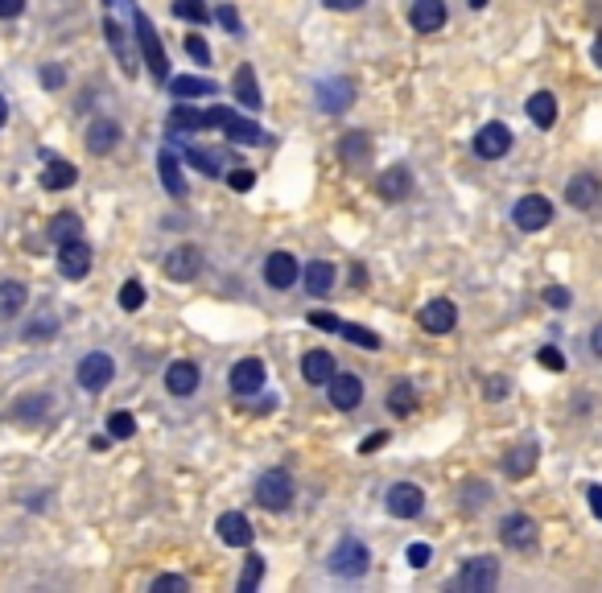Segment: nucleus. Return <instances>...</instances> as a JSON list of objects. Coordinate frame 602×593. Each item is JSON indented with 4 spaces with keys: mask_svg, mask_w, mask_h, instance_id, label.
<instances>
[{
    "mask_svg": "<svg viewBox=\"0 0 602 593\" xmlns=\"http://www.w3.org/2000/svg\"><path fill=\"white\" fill-rule=\"evenodd\" d=\"M326 565H330V573H334V577L355 581V577H363V573H367V565H372V552H367V544H359L355 536H347V540L334 544V552L326 556Z\"/></svg>",
    "mask_w": 602,
    "mask_h": 593,
    "instance_id": "nucleus-1",
    "label": "nucleus"
},
{
    "mask_svg": "<svg viewBox=\"0 0 602 593\" xmlns=\"http://www.w3.org/2000/svg\"><path fill=\"white\" fill-rule=\"evenodd\" d=\"M207 128H223L227 141H236V145H260L264 141V128L236 116L231 108H207Z\"/></svg>",
    "mask_w": 602,
    "mask_h": 593,
    "instance_id": "nucleus-2",
    "label": "nucleus"
},
{
    "mask_svg": "<svg viewBox=\"0 0 602 593\" xmlns=\"http://www.w3.org/2000/svg\"><path fill=\"white\" fill-rule=\"evenodd\" d=\"M132 25H137V42H141V54H145V66L153 71V79H157V83H161V79H170V58H165V50H161V38H157L153 21L137 9Z\"/></svg>",
    "mask_w": 602,
    "mask_h": 593,
    "instance_id": "nucleus-3",
    "label": "nucleus"
},
{
    "mask_svg": "<svg viewBox=\"0 0 602 593\" xmlns=\"http://www.w3.org/2000/svg\"><path fill=\"white\" fill-rule=\"evenodd\" d=\"M256 503H260L264 511H285V507L293 503V482H289V474H285V470H264V474L256 478Z\"/></svg>",
    "mask_w": 602,
    "mask_h": 593,
    "instance_id": "nucleus-4",
    "label": "nucleus"
},
{
    "mask_svg": "<svg viewBox=\"0 0 602 593\" xmlns=\"http://www.w3.org/2000/svg\"><path fill=\"white\" fill-rule=\"evenodd\" d=\"M79 388L83 392H104L108 383L116 379V359L108 355V351H91V355H83L79 359Z\"/></svg>",
    "mask_w": 602,
    "mask_h": 593,
    "instance_id": "nucleus-5",
    "label": "nucleus"
},
{
    "mask_svg": "<svg viewBox=\"0 0 602 593\" xmlns=\"http://www.w3.org/2000/svg\"><path fill=\"white\" fill-rule=\"evenodd\" d=\"M512 223L520 227V231H545L549 223H553V202L545 198V194H524L516 206H512Z\"/></svg>",
    "mask_w": 602,
    "mask_h": 593,
    "instance_id": "nucleus-6",
    "label": "nucleus"
},
{
    "mask_svg": "<svg viewBox=\"0 0 602 593\" xmlns=\"http://www.w3.org/2000/svg\"><path fill=\"white\" fill-rule=\"evenodd\" d=\"M495 585H499V561L495 556H475V561H466L462 573H458L462 593H491Z\"/></svg>",
    "mask_w": 602,
    "mask_h": 593,
    "instance_id": "nucleus-7",
    "label": "nucleus"
},
{
    "mask_svg": "<svg viewBox=\"0 0 602 593\" xmlns=\"http://www.w3.org/2000/svg\"><path fill=\"white\" fill-rule=\"evenodd\" d=\"M58 272L66 276V281H83V276L91 272V243L83 235L58 243Z\"/></svg>",
    "mask_w": 602,
    "mask_h": 593,
    "instance_id": "nucleus-8",
    "label": "nucleus"
},
{
    "mask_svg": "<svg viewBox=\"0 0 602 593\" xmlns=\"http://www.w3.org/2000/svg\"><path fill=\"white\" fill-rule=\"evenodd\" d=\"M508 149H512V128H508V124L491 120V124H483V128L475 132V153H479L483 161L508 157Z\"/></svg>",
    "mask_w": 602,
    "mask_h": 593,
    "instance_id": "nucleus-9",
    "label": "nucleus"
},
{
    "mask_svg": "<svg viewBox=\"0 0 602 593\" xmlns=\"http://www.w3.org/2000/svg\"><path fill=\"white\" fill-rule=\"evenodd\" d=\"M565 202H570L574 211H594L602 202V178L598 173H574V178L565 182Z\"/></svg>",
    "mask_w": 602,
    "mask_h": 593,
    "instance_id": "nucleus-10",
    "label": "nucleus"
},
{
    "mask_svg": "<svg viewBox=\"0 0 602 593\" xmlns=\"http://www.w3.org/2000/svg\"><path fill=\"white\" fill-rule=\"evenodd\" d=\"M421 507H425V491L417 482H392L388 486V511L396 519H417Z\"/></svg>",
    "mask_w": 602,
    "mask_h": 593,
    "instance_id": "nucleus-11",
    "label": "nucleus"
},
{
    "mask_svg": "<svg viewBox=\"0 0 602 593\" xmlns=\"http://www.w3.org/2000/svg\"><path fill=\"white\" fill-rule=\"evenodd\" d=\"M417 322H421L425 334H450V330L458 326V309H454L450 297H433V301L417 313Z\"/></svg>",
    "mask_w": 602,
    "mask_h": 593,
    "instance_id": "nucleus-12",
    "label": "nucleus"
},
{
    "mask_svg": "<svg viewBox=\"0 0 602 593\" xmlns=\"http://www.w3.org/2000/svg\"><path fill=\"white\" fill-rule=\"evenodd\" d=\"M537 523H532L528 515H508L504 523H499V540H504L508 548L516 552H528V548H537Z\"/></svg>",
    "mask_w": 602,
    "mask_h": 593,
    "instance_id": "nucleus-13",
    "label": "nucleus"
},
{
    "mask_svg": "<svg viewBox=\"0 0 602 593\" xmlns=\"http://www.w3.org/2000/svg\"><path fill=\"white\" fill-rule=\"evenodd\" d=\"M198 268H203V252L194 248V243H182V248H174L170 256H165V276H170V281H194L198 276Z\"/></svg>",
    "mask_w": 602,
    "mask_h": 593,
    "instance_id": "nucleus-14",
    "label": "nucleus"
},
{
    "mask_svg": "<svg viewBox=\"0 0 602 593\" xmlns=\"http://www.w3.org/2000/svg\"><path fill=\"white\" fill-rule=\"evenodd\" d=\"M330 404L339 408V412H351L363 404V379L351 375V371H334L330 379Z\"/></svg>",
    "mask_w": 602,
    "mask_h": 593,
    "instance_id": "nucleus-15",
    "label": "nucleus"
},
{
    "mask_svg": "<svg viewBox=\"0 0 602 593\" xmlns=\"http://www.w3.org/2000/svg\"><path fill=\"white\" fill-rule=\"evenodd\" d=\"M297 276H301V264L289 252H273L269 260H264V285L269 289H293Z\"/></svg>",
    "mask_w": 602,
    "mask_h": 593,
    "instance_id": "nucleus-16",
    "label": "nucleus"
},
{
    "mask_svg": "<svg viewBox=\"0 0 602 593\" xmlns=\"http://www.w3.org/2000/svg\"><path fill=\"white\" fill-rule=\"evenodd\" d=\"M351 99H355V83L351 79H326V83H318V108L330 112V116L347 112Z\"/></svg>",
    "mask_w": 602,
    "mask_h": 593,
    "instance_id": "nucleus-17",
    "label": "nucleus"
},
{
    "mask_svg": "<svg viewBox=\"0 0 602 593\" xmlns=\"http://www.w3.org/2000/svg\"><path fill=\"white\" fill-rule=\"evenodd\" d=\"M198 383H203V371H198V363H190V359H178V363H170V371H165L170 396H194Z\"/></svg>",
    "mask_w": 602,
    "mask_h": 593,
    "instance_id": "nucleus-18",
    "label": "nucleus"
},
{
    "mask_svg": "<svg viewBox=\"0 0 602 593\" xmlns=\"http://www.w3.org/2000/svg\"><path fill=\"white\" fill-rule=\"evenodd\" d=\"M215 532H219V540H223L227 548H248V544H252V523H248V515H240V511H223L219 523H215Z\"/></svg>",
    "mask_w": 602,
    "mask_h": 593,
    "instance_id": "nucleus-19",
    "label": "nucleus"
},
{
    "mask_svg": "<svg viewBox=\"0 0 602 593\" xmlns=\"http://www.w3.org/2000/svg\"><path fill=\"white\" fill-rule=\"evenodd\" d=\"M409 25H413L417 33H438V29L446 25V0H413Z\"/></svg>",
    "mask_w": 602,
    "mask_h": 593,
    "instance_id": "nucleus-20",
    "label": "nucleus"
},
{
    "mask_svg": "<svg viewBox=\"0 0 602 593\" xmlns=\"http://www.w3.org/2000/svg\"><path fill=\"white\" fill-rule=\"evenodd\" d=\"M264 388V363L260 359H240L231 367V392L236 396H256Z\"/></svg>",
    "mask_w": 602,
    "mask_h": 593,
    "instance_id": "nucleus-21",
    "label": "nucleus"
},
{
    "mask_svg": "<svg viewBox=\"0 0 602 593\" xmlns=\"http://www.w3.org/2000/svg\"><path fill=\"white\" fill-rule=\"evenodd\" d=\"M376 190H380V198H388V202H405L409 190H413V173H409V165H392L388 173H380Z\"/></svg>",
    "mask_w": 602,
    "mask_h": 593,
    "instance_id": "nucleus-22",
    "label": "nucleus"
},
{
    "mask_svg": "<svg viewBox=\"0 0 602 593\" xmlns=\"http://www.w3.org/2000/svg\"><path fill=\"white\" fill-rule=\"evenodd\" d=\"M120 124L116 120H95L91 128H87V149L95 153V157H104V153H112L116 145H120Z\"/></svg>",
    "mask_w": 602,
    "mask_h": 593,
    "instance_id": "nucleus-23",
    "label": "nucleus"
},
{
    "mask_svg": "<svg viewBox=\"0 0 602 593\" xmlns=\"http://www.w3.org/2000/svg\"><path fill=\"white\" fill-rule=\"evenodd\" d=\"M157 178H161V186L170 190V198H186V178H182V165H178V157L174 153H161L157 157Z\"/></svg>",
    "mask_w": 602,
    "mask_h": 593,
    "instance_id": "nucleus-24",
    "label": "nucleus"
},
{
    "mask_svg": "<svg viewBox=\"0 0 602 593\" xmlns=\"http://www.w3.org/2000/svg\"><path fill=\"white\" fill-rule=\"evenodd\" d=\"M537 458H541V449L537 445H516V449H508V458H504V474L508 478H528L532 474V466H537Z\"/></svg>",
    "mask_w": 602,
    "mask_h": 593,
    "instance_id": "nucleus-25",
    "label": "nucleus"
},
{
    "mask_svg": "<svg viewBox=\"0 0 602 593\" xmlns=\"http://www.w3.org/2000/svg\"><path fill=\"white\" fill-rule=\"evenodd\" d=\"M301 379L306 383H330L334 379V355L330 351H306V359H301Z\"/></svg>",
    "mask_w": 602,
    "mask_h": 593,
    "instance_id": "nucleus-26",
    "label": "nucleus"
},
{
    "mask_svg": "<svg viewBox=\"0 0 602 593\" xmlns=\"http://www.w3.org/2000/svg\"><path fill=\"white\" fill-rule=\"evenodd\" d=\"M25 301H29V289L21 281H0V322H13L25 309Z\"/></svg>",
    "mask_w": 602,
    "mask_h": 593,
    "instance_id": "nucleus-27",
    "label": "nucleus"
},
{
    "mask_svg": "<svg viewBox=\"0 0 602 593\" xmlns=\"http://www.w3.org/2000/svg\"><path fill=\"white\" fill-rule=\"evenodd\" d=\"M231 91H236V99L244 103V108H260V83H256V71H252V66L244 62L240 66V71H236V79H231Z\"/></svg>",
    "mask_w": 602,
    "mask_h": 593,
    "instance_id": "nucleus-28",
    "label": "nucleus"
},
{
    "mask_svg": "<svg viewBox=\"0 0 602 593\" xmlns=\"http://www.w3.org/2000/svg\"><path fill=\"white\" fill-rule=\"evenodd\" d=\"M104 33H108V46H112V54L120 58V71L132 79L137 75V66H132V50H128V38H124V29H120V21H104Z\"/></svg>",
    "mask_w": 602,
    "mask_h": 593,
    "instance_id": "nucleus-29",
    "label": "nucleus"
},
{
    "mask_svg": "<svg viewBox=\"0 0 602 593\" xmlns=\"http://www.w3.org/2000/svg\"><path fill=\"white\" fill-rule=\"evenodd\" d=\"M528 120L537 124V128H553L557 124V99L549 91H537L528 99Z\"/></svg>",
    "mask_w": 602,
    "mask_h": 593,
    "instance_id": "nucleus-30",
    "label": "nucleus"
},
{
    "mask_svg": "<svg viewBox=\"0 0 602 593\" xmlns=\"http://www.w3.org/2000/svg\"><path fill=\"white\" fill-rule=\"evenodd\" d=\"M330 285H334V264H330V260H310V264H306V289H310L314 297H326Z\"/></svg>",
    "mask_w": 602,
    "mask_h": 593,
    "instance_id": "nucleus-31",
    "label": "nucleus"
},
{
    "mask_svg": "<svg viewBox=\"0 0 602 593\" xmlns=\"http://www.w3.org/2000/svg\"><path fill=\"white\" fill-rule=\"evenodd\" d=\"M413 408H417V388H413V383L409 379L392 383V388H388V412L392 416H409Z\"/></svg>",
    "mask_w": 602,
    "mask_h": 593,
    "instance_id": "nucleus-32",
    "label": "nucleus"
},
{
    "mask_svg": "<svg viewBox=\"0 0 602 593\" xmlns=\"http://www.w3.org/2000/svg\"><path fill=\"white\" fill-rule=\"evenodd\" d=\"M75 178H79V169L71 161H50L42 169V186L46 190H66V186H75Z\"/></svg>",
    "mask_w": 602,
    "mask_h": 593,
    "instance_id": "nucleus-33",
    "label": "nucleus"
},
{
    "mask_svg": "<svg viewBox=\"0 0 602 593\" xmlns=\"http://www.w3.org/2000/svg\"><path fill=\"white\" fill-rule=\"evenodd\" d=\"M170 91H174L178 99H190V95H215L219 83L198 79V75H182V79H170Z\"/></svg>",
    "mask_w": 602,
    "mask_h": 593,
    "instance_id": "nucleus-34",
    "label": "nucleus"
},
{
    "mask_svg": "<svg viewBox=\"0 0 602 593\" xmlns=\"http://www.w3.org/2000/svg\"><path fill=\"white\" fill-rule=\"evenodd\" d=\"M170 132H198V128H207V112H194V108H174L170 112Z\"/></svg>",
    "mask_w": 602,
    "mask_h": 593,
    "instance_id": "nucleus-35",
    "label": "nucleus"
},
{
    "mask_svg": "<svg viewBox=\"0 0 602 593\" xmlns=\"http://www.w3.org/2000/svg\"><path fill=\"white\" fill-rule=\"evenodd\" d=\"M79 235H83V219H79V215H54V219H50V239H54V243L79 239Z\"/></svg>",
    "mask_w": 602,
    "mask_h": 593,
    "instance_id": "nucleus-36",
    "label": "nucleus"
},
{
    "mask_svg": "<svg viewBox=\"0 0 602 593\" xmlns=\"http://www.w3.org/2000/svg\"><path fill=\"white\" fill-rule=\"evenodd\" d=\"M186 161H190L198 173H207V178H219V173H223V157L211 153V149H186Z\"/></svg>",
    "mask_w": 602,
    "mask_h": 593,
    "instance_id": "nucleus-37",
    "label": "nucleus"
},
{
    "mask_svg": "<svg viewBox=\"0 0 602 593\" xmlns=\"http://www.w3.org/2000/svg\"><path fill=\"white\" fill-rule=\"evenodd\" d=\"M351 346H363V351H380V334H372L367 326H355V322H343V330H339Z\"/></svg>",
    "mask_w": 602,
    "mask_h": 593,
    "instance_id": "nucleus-38",
    "label": "nucleus"
},
{
    "mask_svg": "<svg viewBox=\"0 0 602 593\" xmlns=\"http://www.w3.org/2000/svg\"><path fill=\"white\" fill-rule=\"evenodd\" d=\"M132 433H137V416L132 412H112L108 416V437L112 441H128Z\"/></svg>",
    "mask_w": 602,
    "mask_h": 593,
    "instance_id": "nucleus-39",
    "label": "nucleus"
},
{
    "mask_svg": "<svg viewBox=\"0 0 602 593\" xmlns=\"http://www.w3.org/2000/svg\"><path fill=\"white\" fill-rule=\"evenodd\" d=\"M264 577V556H248L244 561V573H240V593H252Z\"/></svg>",
    "mask_w": 602,
    "mask_h": 593,
    "instance_id": "nucleus-40",
    "label": "nucleus"
},
{
    "mask_svg": "<svg viewBox=\"0 0 602 593\" xmlns=\"http://www.w3.org/2000/svg\"><path fill=\"white\" fill-rule=\"evenodd\" d=\"M367 153H372V136H367V132H351L347 141H343V157H347V161H359V157H367Z\"/></svg>",
    "mask_w": 602,
    "mask_h": 593,
    "instance_id": "nucleus-41",
    "label": "nucleus"
},
{
    "mask_svg": "<svg viewBox=\"0 0 602 593\" xmlns=\"http://www.w3.org/2000/svg\"><path fill=\"white\" fill-rule=\"evenodd\" d=\"M141 305H145V285L141 281H124L120 285V309L132 313V309H141Z\"/></svg>",
    "mask_w": 602,
    "mask_h": 593,
    "instance_id": "nucleus-42",
    "label": "nucleus"
},
{
    "mask_svg": "<svg viewBox=\"0 0 602 593\" xmlns=\"http://www.w3.org/2000/svg\"><path fill=\"white\" fill-rule=\"evenodd\" d=\"M174 13L182 17V21H194V25H203V21H211V13L198 5V0H174Z\"/></svg>",
    "mask_w": 602,
    "mask_h": 593,
    "instance_id": "nucleus-43",
    "label": "nucleus"
},
{
    "mask_svg": "<svg viewBox=\"0 0 602 593\" xmlns=\"http://www.w3.org/2000/svg\"><path fill=\"white\" fill-rule=\"evenodd\" d=\"M219 25L227 29V33H236V38H244V21H240V13L236 9H231V5H219Z\"/></svg>",
    "mask_w": 602,
    "mask_h": 593,
    "instance_id": "nucleus-44",
    "label": "nucleus"
},
{
    "mask_svg": "<svg viewBox=\"0 0 602 593\" xmlns=\"http://www.w3.org/2000/svg\"><path fill=\"white\" fill-rule=\"evenodd\" d=\"M537 363H541L545 371H565V355L557 351V346H541V351H537Z\"/></svg>",
    "mask_w": 602,
    "mask_h": 593,
    "instance_id": "nucleus-45",
    "label": "nucleus"
},
{
    "mask_svg": "<svg viewBox=\"0 0 602 593\" xmlns=\"http://www.w3.org/2000/svg\"><path fill=\"white\" fill-rule=\"evenodd\" d=\"M186 54H190L194 62H203V66L211 62V46H207L203 38H198V33H190V38H186Z\"/></svg>",
    "mask_w": 602,
    "mask_h": 593,
    "instance_id": "nucleus-46",
    "label": "nucleus"
},
{
    "mask_svg": "<svg viewBox=\"0 0 602 593\" xmlns=\"http://www.w3.org/2000/svg\"><path fill=\"white\" fill-rule=\"evenodd\" d=\"M310 326H318V330H334V334H339V330H343V322H339V318H334V313H330V309H314V313H310Z\"/></svg>",
    "mask_w": 602,
    "mask_h": 593,
    "instance_id": "nucleus-47",
    "label": "nucleus"
},
{
    "mask_svg": "<svg viewBox=\"0 0 602 593\" xmlns=\"http://www.w3.org/2000/svg\"><path fill=\"white\" fill-rule=\"evenodd\" d=\"M429 561H433V548L429 544H409V565L413 569H425Z\"/></svg>",
    "mask_w": 602,
    "mask_h": 593,
    "instance_id": "nucleus-48",
    "label": "nucleus"
},
{
    "mask_svg": "<svg viewBox=\"0 0 602 593\" xmlns=\"http://www.w3.org/2000/svg\"><path fill=\"white\" fill-rule=\"evenodd\" d=\"M483 392H487V400H504V396H508V379H504V375H491Z\"/></svg>",
    "mask_w": 602,
    "mask_h": 593,
    "instance_id": "nucleus-49",
    "label": "nucleus"
},
{
    "mask_svg": "<svg viewBox=\"0 0 602 593\" xmlns=\"http://www.w3.org/2000/svg\"><path fill=\"white\" fill-rule=\"evenodd\" d=\"M161 589H174V593H186V589H190V581H186V577H157V581H153V593H161Z\"/></svg>",
    "mask_w": 602,
    "mask_h": 593,
    "instance_id": "nucleus-50",
    "label": "nucleus"
},
{
    "mask_svg": "<svg viewBox=\"0 0 602 593\" xmlns=\"http://www.w3.org/2000/svg\"><path fill=\"white\" fill-rule=\"evenodd\" d=\"M545 301H549L553 309H565V305H570V289H561V285H549V289H545Z\"/></svg>",
    "mask_w": 602,
    "mask_h": 593,
    "instance_id": "nucleus-51",
    "label": "nucleus"
},
{
    "mask_svg": "<svg viewBox=\"0 0 602 593\" xmlns=\"http://www.w3.org/2000/svg\"><path fill=\"white\" fill-rule=\"evenodd\" d=\"M252 182H256V173L252 169H236V173H231V190H252Z\"/></svg>",
    "mask_w": 602,
    "mask_h": 593,
    "instance_id": "nucleus-52",
    "label": "nucleus"
},
{
    "mask_svg": "<svg viewBox=\"0 0 602 593\" xmlns=\"http://www.w3.org/2000/svg\"><path fill=\"white\" fill-rule=\"evenodd\" d=\"M326 9H334V13H355V9H363L367 0H322Z\"/></svg>",
    "mask_w": 602,
    "mask_h": 593,
    "instance_id": "nucleus-53",
    "label": "nucleus"
},
{
    "mask_svg": "<svg viewBox=\"0 0 602 593\" xmlns=\"http://www.w3.org/2000/svg\"><path fill=\"white\" fill-rule=\"evenodd\" d=\"M21 9H25V0H0V21L21 17Z\"/></svg>",
    "mask_w": 602,
    "mask_h": 593,
    "instance_id": "nucleus-54",
    "label": "nucleus"
},
{
    "mask_svg": "<svg viewBox=\"0 0 602 593\" xmlns=\"http://www.w3.org/2000/svg\"><path fill=\"white\" fill-rule=\"evenodd\" d=\"M54 330H50V318H42V322H33L29 330H25V338H50Z\"/></svg>",
    "mask_w": 602,
    "mask_h": 593,
    "instance_id": "nucleus-55",
    "label": "nucleus"
},
{
    "mask_svg": "<svg viewBox=\"0 0 602 593\" xmlns=\"http://www.w3.org/2000/svg\"><path fill=\"white\" fill-rule=\"evenodd\" d=\"M586 499H590V511L602 519V486H586Z\"/></svg>",
    "mask_w": 602,
    "mask_h": 593,
    "instance_id": "nucleus-56",
    "label": "nucleus"
},
{
    "mask_svg": "<svg viewBox=\"0 0 602 593\" xmlns=\"http://www.w3.org/2000/svg\"><path fill=\"white\" fill-rule=\"evenodd\" d=\"M62 79H66V75L58 71V66H42V83H46V87H58Z\"/></svg>",
    "mask_w": 602,
    "mask_h": 593,
    "instance_id": "nucleus-57",
    "label": "nucleus"
},
{
    "mask_svg": "<svg viewBox=\"0 0 602 593\" xmlns=\"http://www.w3.org/2000/svg\"><path fill=\"white\" fill-rule=\"evenodd\" d=\"M590 351H594V359H602V322H598L594 334H590Z\"/></svg>",
    "mask_w": 602,
    "mask_h": 593,
    "instance_id": "nucleus-58",
    "label": "nucleus"
},
{
    "mask_svg": "<svg viewBox=\"0 0 602 593\" xmlns=\"http://www.w3.org/2000/svg\"><path fill=\"white\" fill-rule=\"evenodd\" d=\"M384 441H388V433H376V437H367V441H363V453H372V449H380Z\"/></svg>",
    "mask_w": 602,
    "mask_h": 593,
    "instance_id": "nucleus-59",
    "label": "nucleus"
},
{
    "mask_svg": "<svg viewBox=\"0 0 602 593\" xmlns=\"http://www.w3.org/2000/svg\"><path fill=\"white\" fill-rule=\"evenodd\" d=\"M5 120H9V99L0 95V128H5Z\"/></svg>",
    "mask_w": 602,
    "mask_h": 593,
    "instance_id": "nucleus-60",
    "label": "nucleus"
},
{
    "mask_svg": "<svg viewBox=\"0 0 602 593\" xmlns=\"http://www.w3.org/2000/svg\"><path fill=\"white\" fill-rule=\"evenodd\" d=\"M590 54H594V62L602 66V33H598V38H594V50H590Z\"/></svg>",
    "mask_w": 602,
    "mask_h": 593,
    "instance_id": "nucleus-61",
    "label": "nucleus"
},
{
    "mask_svg": "<svg viewBox=\"0 0 602 593\" xmlns=\"http://www.w3.org/2000/svg\"><path fill=\"white\" fill-rule=\"evenodd\" d=\"M487 5V0H471V9H483Z\"/></svg>",
    "mask_w": 602,
    "mask_h": 593,
    "instance_id": "nucleus-62",
    "label": "nucleus"
}]
</instances>
